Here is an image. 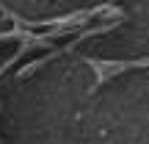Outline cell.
Here are the masks:
<instances>
[{
  "label": "cell",
  "instance_id": "cell-1",
  "mask_svg": "<svg viewBox=\"0 0 149 144\" xmlns=\"http://www.w3.org/2000/svg\"><path fill=\"white\" fill-rule=\"evenodd\" d=\"M86 64L94 70V86H91V91H97L102 83H105L108 78H116V75L122 72H130V70H144L149 67V58H130V61H102V58H86Z\"/></svg>",
  "mask_w": 149,
  "mask_h": 144
}]
</instances>
